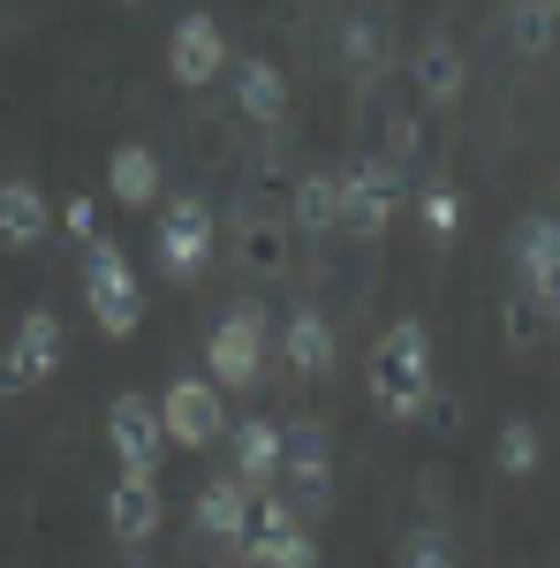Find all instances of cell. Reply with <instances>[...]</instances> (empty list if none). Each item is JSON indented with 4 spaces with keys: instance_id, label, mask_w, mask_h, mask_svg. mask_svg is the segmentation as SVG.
I'll return each mask as SVG.
<instances>
[{
    "instance_id": "6da1fadb",
    "label": "cell",
    "mask_w": 560,
    "mask_h": 568,
    "mask_svg": "<svg viewBox=\"0 0 560 568\" xmlns=\"http://www.w3.org/2000/svg\"><path fill=\"white\" fill-rule=\"evenodd\" d=\"M425 394H431V334L417 318H394L379 334V349H371V402L387 417H417Z\"/></svg>"
},
{
    "instance_id": "7a4b0ae2",
    "label": "cell",
    "mask_w": 560,
    "mask_h": 568,
    "mask_svg": "<svg viewBox=\"0 0 560 568\" xmlns=\"http://www.w3.org/2000/svg\"><path fill=\"white\" fill-rule=\"evenodd\" d=\"M84 304H91V318H99V334H136V318H144V288H136L130 258H122L106 235L84 243Z\"/></svg>"
},
{
    "instance_id": "3957f363",
    "label": "cell",
    "mask_w": 560,
    "mask_h": 568,
    "mask_svg": "<svg viewBox=\"0 0 560 568\" xmlns=\"http://www.w3.org/2000/svg\"><path fill=\"white\" fill-rule=\"evenodd\" d=\"M205 364H213V387H258L265 379V311L258 304H235L213 326L205 342Z\"/></svg>"
},
{
    "instance_id": "277c9868",
    "label": "cell",
    "mask_w": 560,
    "mask_h": 568,
    "mask_svg": "<svg viewBox=\"0 0 560 568\" xmlns=\"http://www.w3.org/2000/svg\"><path fill=\"white\" fill-rule=\"evenodd\" d=\"M61 372V318L53 311H23L8 349H0V394H31Z\"/></svg>"
},
{
    "instance_id": "5b68a950",
    "label": "cell",
    "mask_w": 560,
    "mask_h": 568,
    "mask_svg": "<svg viewBox=\"0 0 560 568\" xmlns=\"http://www.w3.org/2000/svg\"><path fill=\"white\" fill-rule=\"evenodd\" d=\"M213 205H205V197H190V190H182V197H167V205H160V265H167L174 281H190V273H205V265H213Z\"/></svg>"
},
{
    "instance_id": "8992f818",
    "label": "cell",
    "mask_w": 560,
    "mask_h": 568,
    "mask_svg": "<svg viewBox=\"0 0 560 568\" xmlns=\"http://www.w3.org/2000/svg\"><path fill=\"white\" fill-rule=\"evenodd\" d=\"M281 485L296 508H326L334 500V455H326V425H288L281 433Z\"/></svg>"
},
{
    "instance_id": "52a82bcc",
    "label": "cell",
    "mask_w": 560,
    "mask_h": 568,
    "mask_svg": "<svg viewBox=\"0 0 560 568\" xmlns=\"http://www.w3.org/2000/svg\"><path fill=\"white\" fill-rule=\"evenodd\" d=\"M160 425L174 447H213V439H227V402L213 379H174L160 394Z\"/></svg>"
},
{
    "instance_id": "ba28073f",
    "label": "cell",
    "mask_w": 560,
    "mask_h": 568,
    "mask_svg": "<svg viewBox=\"0 0 560 568\" xmlns=\"http://www.w3.org/2000/svg\"><path fill=\"white\" fill-rule=\"evenodd\" d=\"M106 439H114L122 470H160V455H167L160 402H144V394H114V402H106Z\"/></svg>"
},
{
    "instance_id": "9c48e42d",
    "label": "cell",
    "mask_w": 560,
    "mask_h": 568,
    "mask_svg": "<svg viewBox=\"0 0 560 568\" xmlns=\"http://www.w3.org/2000/svg\"><path fill=\"white\" fill-rule=\"evenodd\" d=\"M394 205H401V175H394V168L364 160V168L342 175V227L348 235H387Z\"/></svg>"
},
{
    "instance_id": "30bf717a",
    "label": "cell",
    "mask_w": 560,
    "mask_h": 568,
    "mask_svg": "<svg viewBox=\"0 0 560 568\" xmlns=\"http://www.w3.org/2000/svg\"><path fill=\"white\" fill-rule=\"evenodd\" d=\"M220 69H227V31H220L205 8H197V16H182V23L167 31V77L197 91V84H213Z\"/></svg>"
},
{
    "instance_id": "8fae6325",
    "label": "cell",
    "mask_w": 560,
    "mask_h": 568,
    "mask_svg": "<svg viewBox=\"0 0 560 568\" xmlns=\"http://www.w3.org/2000/svg\"><path fill=\"white\" fill-rule=\"evenodd\" d=\"M516 273H522V288L560 318V220L530 213L516 227Z\"/></svg>"
},
{
    "instance_id": "7c38bea8",
    "label": "cell",
    "mask_w": 560,
    "mask_h": 568,
    "mask_svg": "<svg viewBox=\"0 0 560 568\" xmlns=\"http://www.w3.org/2000/svg\"><path fill=\"white\" fill-rule=\"evenodd\" d=\"M106 530L122 538V546H152V530H160V478L152 470H122V485L106 493Z\"/></svg>"
},
{
    "instance_id": "4fadbf2b",
    "label": "cell",
    "mask_w": 560,
    "mask_h": 568,
    "mask_svg": "<svg viewBox=\"0 0 560 568\" xmlns=\"http://www.w3.org/2000/svg\"><path fill=\"white\" fill-rule=\"evenodd\" d=\"M45 235H53V205H45V190H39V182H23V175H8V182H0V243H8V251H39Z\"/></svg>"
},
{
    "instance_id": "5bb4252c",
    "label": "cell",
    "mask_w": 560,
    "mask_h": 568,
    "mask_svg": "<svg viewBox=\"0 0 560 568\" xmlns=\"http://www.w3.org/2000/svg\"><path fill=\"white\" fill-rule=\"evenodd\" d=\"M251 500H258V493L243 478H213L197 493V530L220 538V546H243V538H251Z\"/></svg>"
},
{
    "instance_id": "9a60e30c",
    "label": "cell",
    "mask_w": 560,
    "mask_h": 568,
    "mask_svg": "<svg viewBox=\"0 0 560 568\" xmlns=\"http://www.w3.org/2000/svg\"><path fill=\"white\" fill-rule=\"evenodd\" d=\"M227 447H235V478L251 485V493H273L281 485V425L251 417V425L227 433Z\"/></svg>"
},
{
    "instance_id": "2e32d148",
    "label": "cell",
    "mask_w": 560,
    "mask_h": 568,
    "mask_svg": "<svg viewBox=\"0 0 560 568\" xmlns=\"http://www.w3.org/2000/svg\"><path fill=\"white\" fill-rule=\"evenodd\" d=\"M281 349H288V364H296L303 379H326V372H334V326L303 304V311H288V326H281Z\"/></svg>"
},
{
    "instance_id": "e0dca14e",
    "label": "cell",
    "mask_w": 560,
    "mask_h": 568,
    "mask_svg": "<svg viewBox=\"0 0 560 568\" xmlns=\"http://www.w3.org/2000/svg\"><path fill=\"white\" fill-rule=\"evenodd\" d=\"M235 106H243L251 122H265V130L288 122V77H281L273 61H243V69H235Z\"/></svg>"
},
{
    "instance_id": "ac0fdd59",
    "label": "cell",
    "mask_w": 560,
    "mask_h": 568,
    "mask_svg": "<svg viewBox=\"0 0 560 568\" xmlns=\"http://www.w3.org/2000/svg\"><path fill=\"white\" fill-rule=\"evenodd\" d=\"M288 220L303 235H334L342 227V175H303L288 190Z\"/></svg>"
},
{
    "instance_id": "d6986e66",
    "label": "cell",
    "mask_w": 560,
    "mask_h": 568,
    "mask_svg": "<svg viewBox=\"0 0 560 568\" xmlns=\"http://www.w3.org/2000/svg\"><path fill=\"white\" fill-rule=\"evenodd\" d=\"M106 190H114L122 205H152V197H160V160H152V144H114Z\"/></svg>"
},
{
    "instance_id": "ffe728a7",
    "label": "cell",
    "mask_w": 560,
    "mask_h": 568,
    "mask_svg": "<svg viewBox=\"0 0 560 568\" xmlns=\"http://www.w3.org/2000/svg\"><path fill=\"white\" fill-rule=\"evenodd\" d=\"M243 546H251V568H318V546H310V530H303V524L251 530Z\"/></svg>"
},
{
    "instance_id": "44dd1931",
    "label": "cell",
    "mask_w": 560,
    "mask_h": 568,
    "mask_svg": "<svg viewBox=\"0 0 560 568\" xmlns=\"http://www.w3.org/2000/svg\"><path fill=\"white\" fill-rule=\"evenodd\" d=\"M243 265L251 273H288V227L281 220H251V205H243Z\"/></svg>"
},
{
    "instance_id": "7402d4cb",
    "label": "cell",
    "mask_w": 560,
    "mask_h": 568,
    "mask_svg": "<svg viewBox=\"0 0 560 568\" xmlns=\"http://www.w3.org/2000/svg\"><path fill=\"white\" fill-rule=\"evenodd\" d=\"M417 84H425L431 99H455V91H462V53H455V39H425V53H417Z\"/></svg>"
},
{
    "instance_id": "603a6c76",
    "label": "cell",
    "mask_w": 560,
    "mask_h": 568,
    "mask_svg": "<svg viewBox=\"0 0 560 568\" xmlns=\"http://www.w3.org/2000/svg\"><path fill=\"white\" fill-rule=\"evenodd\" d=\"M546 326H553V311L538 304L530 288H516V296H508V311H500V334H508V349H538V334H546Z\"/></svg>"
},
{
    "instance_id": "cb8c5ba5",
    "label": "cell",
    "mask_w": 560,
    "mask_h": 568,
    "mask_svg": "<svg viewBox=\"0 0 560 568\" xmlns=\"http://www.w3.org/2000/svg\"><path fill=\"white\" fill-rule=\"evenodd\" d=\"M538 455H546V447H538V425H530V417H508V425H500V470H508V478H530Z\"/></svg>"
},
{
    "instance_id": "d4e9b609",
    "label": "cell",
    "mask_w": 560,
    "mask_h": 568,
    "mask_svg": "<svg viewBox=\"0 0 560 568\" xmlns=\"http://www.w3.org/2000/svg\"><path fill=\"white\" fill-rule=\"evenodd\" d=\"M553 8L546 0H516V16H508V39H516V53H546L553 45Z\"/></svg>"
},
{
    "instance_id": "484cf974",
    "label": "cell",
    "mask_w": 560,
    "mask_h": 568,
    "mask_svg": "<svg viewBox=\"0 0 560 568\" xmlns=\"http://www.w3.org/2000/svg\"><path fill=\"white\" fill-rule=\"evenodd\" d=\"M417 213H425V227H431V235H455V227H462V197H455L447 182H431L425 197H417Z\"/></svg>"
},
{
    "instance_id": "4316f807",
    "label": "cell",
    "mask_w": 560,
    "mask_h": 568,
    "mask_svg": "<svg viewBox=\"0 0 560 568\" xmlns=\"http://www.w3.org/2000/svg\"><path fill=\"white\" fill-rule=\"evenodd\" d=\"M401 568H455V554H447V538H439V530H417V538L401 546Z\"/></svg>"
},
{
    "instance_id": "83f0119b",
    "label": "cell",
    "mask_w": 560,
    "mask_h": 568,
    "mask_svg": "<svg viewBox=\"0 0 560 568\" xmlns=\"http://www.w3.org/2000/svg\"><path fill=\"white\" fill-rule=\"evenodd\" d=\"M342 53L356 61V69H379V53H387V39H379L371 23H348V31H342Z\"/></svg>"
},
{
    "instance_id": "f1b7e54d",
    "label": "cell",
    "mask_w": 560,
    "mask_h": 568,
    "mask_svg": "<svg viewBox=\"0 0 560 568\" xmlns=\"http://www.w3.org/2000/svg\"><path fill=\"white\" fill-rule=\"evenodd\" d=\"M417 417H431V433H455V417H462V409H455V394H439V387H431Z\"/></svg>"
},
{
    "instance_id": "f546056e",
    "label": "cell",
    "mask_w": 560,
    "mask_h": 568,
    "mask_svg": "<svg viewBox=\"0 0 560 568\" xmlns=\"http://www.w3.org/2000/svg\"><path fill=\"white\" fill-rule=\"evenodd\" d=\"M61 220H69V235H84V243L99 235V213H91V197H69V213H61Z\"/></svg>"
},
{
    "instance_id": "4dcf8cb0",
    "label": "cell",
    "mask_w": 560,
    "mask_h": 568,
    "mask_svg": "<svg viewBox=\"0 0 560 568\" xmlns=\"http://www.w3.org/2000/svg\"><path fill=\"white\" fill-rule=\"evenodd\" d=\"M546 8H553V16H560V0H546Z\"/></svg>"
},
{
    "instance_id": "1f68e13d",
    "label": "cell",
    "mask_w": 560,
    "mask_h": 568,
    "mask_svg": "<svg viewBox=\"0 0 560 568\" xmlns=\"http://www.w3.org/2000/svg\"><path fill=\"white\" fill-rule=\"evenodd\" d=\"M122 568H144V561H122Z\"/></svg>"
},
{
    "instance_id": "d6a6232c",
    "label": "cell",
    "mask_w": 560,
    "mask_h": 568,
    "mask_svg": "<svg viewBox=\"0 0 560 568\" xmlns=\"http://www.w3.org/2000/svg\"><path fill=\"white\" fill-rule=\"evenodd\" d=\"M130 8H136V0H130Z\"/></svg>"
}]
</instances>
